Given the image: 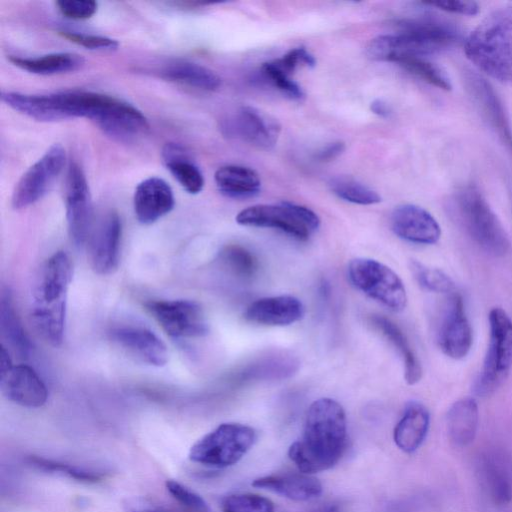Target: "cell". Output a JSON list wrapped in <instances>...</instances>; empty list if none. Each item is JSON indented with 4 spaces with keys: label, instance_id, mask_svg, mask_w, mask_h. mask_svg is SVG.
<instances>
[{
    "label": "cell",
    "instance_id": "6da1fadb",
    "mask_svg": "<svg viewBox=\"0 0 512 512\" xmlns=\"http://www.w3.org/2000/svg\"><path fill=\"white\" fill-rule=\"evenodd\" d=\"M347 442L346 414L331 398L314 401L306 415L301 438L288 450L289 458L307 474L333 467L341 458Z\"/></svg>",
    "mask_w": 512,
    "mask_h": 512
},
{
    "label": "cell",
    "instance_id": "7a4b0ae2",
    "mask_svg": "<svg viewBox=\"0 0 512 512\" xmlns=\"http://www.w3.org/2000/svg\"><path fill=\"white\" fill-rule=\"evenodd\" d=\"M72 264L63 251L55 252L42 266L32 301V319L42 338L54 347L62 344L65 332L68 289Z\"/></svg>",
    "mask_w": 512,
    "mask_h": 512
},
{
    "label": "cell",
    "instance_id": "3957f363",
    "mask_svg": "<svg viewBox=\"0 0 512 512\" xmlns=\"http://www.w3.org/2000/svg\"><path fill=\"white\" fill-rule=\"evenodd\" d=\"M464 52L485 74L512 84V6L489 13L466 37Z\"/></svg>",
    "mask_w": 512,
    "mask_h": 512
},
{
    "label": "cell",
    "instance_id": "277c9868",
    "mask_svg": "<svg viewBox=\"0 0 512 512\" xmlns=\"http://www.w3.org/2000/svg\"><path fill=\"white\" fill-rule=\"evenodd\" d=\"M449 210L468 236L486 253L501 257L510 250V240L490 205L472 184L458 189L450 198Z\"/></svg>",
    "mask_w": 512,
    "mask_h": 512
},
{
    "label": "cell",
    "instance_id": "5b68a950",
    "mask_svg": "<svg viewBox=\"0 0 512 512\" xmlns=\"http://www.w3.org/2000/svg\"><path fill=\"white\" fill-rule=\"evenodd\" d=\"M489 343L473 391L479 397L495 393L512 367V319L501 307L489 311Z\"/></svg>",
    "mask_w": 512,
    "mask_h": 512
},
{
    "label": "cell",
    "instance_id": "8992f818",
    "mask_svg": "<svg viewBox=\"0 0 512 512\" xmlns=\"http://www.w3.org/2000/svg\"><path fill=\"white\" fill-rule=\"evenodd\" d=\"M257 432L240 423H222L200 438L189 451L195 463L217 468L237 463L254 445Z\"/></svg>",
    "mask_w": 512,
    "mask_h": 512
},
{
    "label": "cell",
    "instance_id": "52a82bcc",
    "mask_svg": "<svg viewBox=\"0 0 512 512\" xmlns=\"http://www.w3.org/2000/svg\"><path fill=\"white\" fill-rule=\"evenodd\" d=\"M347 272L351 283L373 300L393 312L405 309L408 298L404 283L387 265L371 258H354Z\"/></svg>",
    "mask_w": 512,
    "mask_h": 512
},
{
    "label": "cell",
    "instance_id": "ba28073f",
    "mask_svg": "<svg viewBox=\"0 0 512 512\" xmlns=\"http://www.w3.org/2000/svg\"><path fill=\"white\" fill-rule=\"evenodd\" d=\"M236 222L244 226L274 228L300 240H306L320 225L311 209L291 203L259 204L240 211Z\"/></svg>",
    "mask_w": 512,
    "mask_h": 512
},
{
    "label": "cell",
    "instance_id": "9c48e42d",
    "mask_svg": "<svg viewBox=\"0 0 512 512\" xmlns=\"http://www.w3.org/2000/svg\"><path fill=\"white\" fill-rule=\"evenodd\" d=\"M65 163L63 146L58 143L50 146L17 182L12 194V207L23 209L43 198L63 171Z\"/></svg>",
    "mask_w": 512,
    "mask_h": 512
},
{
    "label": "cell",
    "instance_id": "30bf717a",
    "mask_svg": "<svg viewBox=\"0 0 512 512\" xmlns=\"http://www.w3.org/2000/svg\"><path fill=\"white\" fill-rule=\"evenodd\" d=\"M144 307L171 337L193 338L208 333L203 310L195 301L149 300L144 303Z\"/></svg>",
    "mask_w": 512,
    "mask_h": 512
},
{
    "label": "cell",
    "instance_id": "8fae6325",
    "mask_svg": "<svg viewBox=\"0 0 512 512\" xmlns=\"http://www.w3.org/2000/svg\"><path fill=\"white\" fill-rule=\"evenodd\" d=\"M65 206L69 236L76 246H82L92 231V204L85 174L76 162L68 166Z\"/></svg>",
    "mask_w": 512,
    "mask_h": 512
},
{
    "label": "cell",
    "instance_id": "7c38bea8",
    "mask_svg": "<svg viewBox=\"0 0 512 512\" xmlns=\"http://www.w3.org/2000/svg\"><path fill=\"white\" fill-rule=\"evenodd\" d=\"M444 312L437 331L441 351L449 358H465L473 345V330L462 296L455 291L447 295Z\"/></svg>",
    "mask_w": 512,
    "mask_h": 512
},
{
    "label": "cell",
    "instance_id": "4fadbf2b",
    "mask_svg": "<svg viewBox=\"0 0 512 512\" xmlns=\"http://www.w3.org/2000/svg\"><path fill=\"white\" fill-rule=\"evenodd\" d=\"M221 129L226 136L241 139L261 149L272 148L280 133L275 119L250 106L240 107L223 120Z\"/></svg>",
    "mask_w": 512,
    "mask_h": 512
},
{
    "label": "cell",
    "instance_id": "5bb4252c",
    "mask_svg": "<svg viewBox=\"0 0 512 512\" xmlns=\"http://www.w3.org/2000/svg\"><path fill=\"white\" fill-rule=\"evenodd\" d=\"M93 123L106 135L122 142H130L144 136L150 127L140 110L111 96Z\"/></svg>",
    "mask_w": 512,
    "mask_h": 512
},
{
    "label": "cell",
    "instance_id": "9a60e30c",
    "mask_svg": "<svg viewBox=\"0 0 512 512\" xmlns=\"http://www.w3.org/2000/svg\"><path fill=\"white\" fill-rule=\"evenodd\" d=\"M122 225L117 213L107 214L88 238L90 266L99 275L113 273L119 264Z\"/></svg>",
    "mask_w": 512,
    "mask_h": 512
},
{
    "label": "cell",
    "instance_id": "2e32d148",
    "mask_svg": "<svg viewBox=\"0 0 512 512\" xmlns=\"http://www.w3.org/2000/svg\"><path fill=\"white\" fill-rule=\"evenodd\" d=\"M477 474L481 486L496 505L512 501V463L501 450H484L477 460Z\"/></svg>",
    "mask_w": 512,
    "mask_h": 512
},
{
    "label": "cell",
    "instance_id": "e0dca14e",
    "mask_svg": "<svg viewBox=\"0 0 512 512\" xmlns=\"http://www.w3.org/2000/svg\"><path fill=\"white\" fill-rule=\"evenodd\" d=\"M391 228L399 238L414 244L433 245L441 237V227L433 215L414 204H402L393 210Z\"/></svg>",
    "mask_w": 512,
    "mask_h": 512
},
{
    "label": "cell",
    "instance_id": "ac0fdd59",
    "mask_svg": "<svg viewBox=\"0 0 512 512\" xmlns=\"http://www.w3.org/2000/svg\"><path fill=\"white\" fill-rule=\"evenodd\" d=\"M2 394L10 401L28 408L43 406L48 398L47 387L37 372L19 364L0 374Z\"/></svg>",
    "mask_w": 512,
    "mask_h": 512
},
{
    "label": "cell",
    "instance_id": "d6986e66",
    "mask_svg": "<svg viewBox=\"0 0 512 512\" xmlns=\"http://www.w3.org/2000/svg\"><path fill=\"white\" fill-rule=\"evenodd\" d=\"M304 313V305L297 297L278 295L260 298L249 304L244 318L264 326H288L301 320Z\"/></svg>",
    "mask_w": 512,
    "mask_h": 512
},
{
    "label": "cell",
    "instance_id": "ffe728a7",
    "mask_svg": "<svg viewBox=\"0 0 512 512\" xmlns=\"http://www.w3.org/2000/svg\"><path fill=\"white\" fill-rule=\"evenodd\" d=\"M174 204L175 199L170 185L159 177H149L141 181L135 189L134 212L142 224L156 222L168 214Z\"/></svg>",
    "mask_w": 512,
    "mask_h": 512
},
{
    "label": "cell",
    "instance_id": "44dd1931",
    "mask_svg": "<svg viewBox=\"0 0 512 512\" xmlns=\"http://www.w3.org/2000/svg\"><path fill=\"white\" fill-rule=\"evenodd\" d=\"M111 338L128 353L149 365L160 367L168 360L165 343L149 329L118 327L111 331Z\"/></svg>",
    "mask_w": 512,
    "mask_h": 512
},
{
    "label": "cell",
    "instance_id": "7402d4cb",
    "mask_svg": "<svg viewBox=\"0 0 512 512\" xmlns=\"http://www.w3.org/2000/svg\"><path fill=\"white\" fill-rule=\"evenodd\" d=\"M466 82L473 98L495 128L499 137L512 151V129L497 93L489 82L476 73H468Z\"/></svg>",
    "mask_w": 512,
    "mask_h": 512
},
{
    "label": "cell",
    "instance_id": "603a6c76",
    "mask_svg": "<svg viewBox=\"0 0 512 512\" xmlns=\"http://www.w3.org/2000/svg\"><path fill=\"white\" fill-rule=\"evenodd\" d=\"M252 486L295 501H307L322 493L320 481L307 473H284L259 477Z\"/></svg>",
    "mask_w": 512,
    "mask_h": 512
},
{
    "label": "cell",
    "instance_id": "cb8c5ba5",
    "mask_svg": "<svg viewBox=\"0 0 512 512\" xmlns=\"http://www.w3.org/2000/svg\"><path fill=\"white\" fill-rule=\"evenodd\" d=\"M479 409L473 397L455 401L446 416V430L449 441L458 448L469 446L477 435Z\"/></svg>",
    "mask_w": 512,
    "mask_h": 512
},
{
    "label": "cell",
    "instance_id": "d4e9b609",
    "mask_svg": "<svg viewBox=\"0 0 512 512\" xmlns=\"http://www.w3.org/2000/svg\"><path fill=\"white\" fill-rule=\"evenodd\" d=\"M430 414L418 401H411L395 426L393 438L399 449L406 453L416 451L426 438L429 430Z\"/></svg>",
    "mask_w": 512,
    "mask_h": 512
},
{
    "label": "cell",
    "instance_id": "484cf974",
    "mask_svg": "<svg viewBox=\"0 0 512 512\" xmlns=\"http://www.w3.org/2000/svg\"><path fill=\"white\" fill-rule=\"evenodd\" d=\"M162 159L176 181L190 194H198L204 187V177L192 161L185 147L178 143H166L162 149Z\"/></svg>",
    "mask_w": 512,
    "mask_h": 512
},
{
    "label": "cell",
    "instance_id": "4316f807",
    "mask_svg": "<svg viewBox=\"0 0 512 512\" xmlns=\"http://www.w3.org/2000/svg\"><path fill=\"white\" fill-rule=\"evenodd\" d=\"M370 323L399 353L404 365L406 383L409 385L418 383L422 378L421 363L403 331L392 320L382 315H372Z\"/></svg>",
    "mask_w": 512,
    "mask_h": 512
},
{
    "label": "cell",
    "instance_id": "83f0119b",
    "mask_svg": "<svg viewBox=\"0 0 512 512\" xmlns=\"http://www.w3.org/2000/svg\"><path fill=\"white\" fill-rule=\"evenodd\" d=\"M219 191L233 199L255 197L260 192L261 181L256 171L238 165L220 167L214 175Z\"/></svg>",
    "mask_w": 512,
    "mask_h": 512
},
{
    "label": "cell",
    "instance_id": "f1b7e54d",
    "mask_svg": "<svg viewBox=\"0 0 512 512\" xmlns=\"http://www.w3.org/2000/svg\"><path fill=\"white\" fill-rule=\"evenodd\" d=\"M158 73L165 80L204 91L217 90L221 85V79L214 71L190 61L170 62Z\"/></svg>",
    "mask_w": 512,
    "mask_h": 512
},
{
    "label": "cell",
    "instance_id": "f546056e",
    "mask_svg": "<svg viewBox=\"0 0 512 512\" xmlns=\"http://www.w3.org/2000/svg\"><path fill=\"white\" fill-rule=\"evenodd\" d=\"M16 67L37 75H55L74 72L84 64V59L75 53L59 52L39 57L9 56Z\"/></svg>",
    "mask_w": 512,
    "mask_h": 512
},
{
    "label": "cell",
    "instance_id": "4dcf8cb0",
    "mask_svg": "<svg viewBox=\"0 0 512 512\" xmlns=\"http://www.w3.org/2000/svg\"><path fill=\"white\" fill-rule=\"evenodd\" d=\"M1 332L20 358H28L31 350L29 338L16 314L11 298L5 295L1 300Z\"/></svg>",
    "mask_w": 512,
    "mask_h": 512
},
{
    "label": "cell",
    "instance_id": "1f68e13d",
    "mask_svg": "<svg viewBox=\"0 0 512 512\" xmlns=\"http://www.w3.org/2000/svg\"><path fill=\"white\" fill-rule=\"evenodd\" d=\"M331 191L339 198L354 204L373 205L381 201V196L357 180L338 176L329 183Z\"/></svg>",
    "mask_w": 512,
    "mask_h": 512
},
{
    "label": "cell",
    "instance_id": "d6a6232c",
    "mask_svg": "<svg viewBox=\"0 0 512 512\" xmlns=\"http://www.w3.org/2000/svg\"><path fill=\"white\" fill-rule=\"evenodd\" d=\"M409 267L415 280L424 289L446 296L456 291L455 283L442 270L429 267L416 260H411Z\"/></svg>",
    "mask_w": 512,
    "mask_h": 512
},
{
    "label": "cell",
    "instance_id": "836d02e7",
    "mask_svg": "<svg viewBox=\"0 0 512 512\" xmlns=\"http://www.w3.org/2000/svg\"><path fill=\"white\" fill-rule=\"evenodd\" d=\"M219 258L232 273L242 278H251L258 270L255 255L240 245L225 246L220 251Z\"/></svg>",
    "mask_w": 512,
    "mask_h": 512
},
{
    "label": "cell",
    "instance_id": "e575fe53",
    "mask_svg": "<svg viewBox=\"0 0 512 512\" xmlns=\"http://www.w3.org/2000/svg\"><path fill=\"white\" fill-rule=\"evenodd\" d=\"M27 462L39 470L66 475L85 483H96L101 479V476L93 471L39 456H29Z\"/></svg>",
    "mask_w": 512,
    "mask_h": 512
},
{
    "label": "cell",
    "instance_id": "d590c367",
    "mask_svg": "<svg viewBox=\"0 0 512 512\" xmlns=\"http://www.w3.org/2000/svg\"><path fill=\"white\" fill-rule=\"evenodd\" d=\"M410 73L418 76L431 85L449 91L452 86L447 75L426 58L413 57L399 62Z\"/></svg>",
    "mask_w": 512,
    "mask_h": 512
},
{
    "label": "cell",
    "instance_id": "8d00e7d4",
    "mask_svg": "<svg viewBox=\"0 0 512 512\" xmlns=\"http://www.w3.org/2000/svg\"><path fill=\"white\" fill-rule=\"evenodd\" d=\"M222 512H274L273 502L263 496L240 493L226 496L221 503Z\"/></svg>",
    "mask_w": 512,
    "mask_h": 512
},
{
    "label": "cell",
    "instance_id": "74e56055",
    "mask_svg": "<svg viewBox=\"0 0 512 512\" xmlns=\"http://www.w3.org/2000/svg\"><path fill=\"white\" fill-rule=\"evenodd\" d=\"M262 72L273 86L290 99L301 101L305 97L302 88L289 75L277 69L271 61L262 65Z\"/></svg>",
    "mask_w": 512,
    "mask_h": 512
},
{
    "label": "cell",
    "instance_id": "f35d334b",
    "mask_svg": "<svg viewBox=\"0 0 512 512\" xmlns=\"http://www.w3.org/2000/svg\"><path fill=\"white\" fill-rule=\"evenodd\" d=\"M59 34L70 42L90 50L112 51L119 46V43L115 39L106 36L72 31H60Z\"/></svg>",
    "mask_w": 512,
    "mask_h": 512
},
{
    "label": "cell",
    "instance_id": "ab89813d",
    "mask_svg": "<svg viewBox=\"0 0 512 512\" xmlns=\"http://www.w3.org/2000/svg\"><path fill=\"white\" fill-rule=\"evenodd\" d=\"M165 486L172 497L181 504L198 512H209V508L205 500L199 494L193 492L183 484L175 480H167L165 482Z\"/></svg>",
    "mask_w": 512,
    "mask_h": 512
},
{
    "label": "cell",
    "instance_id": "60d3db41",
    "mask_svg": "<svg viewBox=\"0 0 512 512\" xmlns=\"http://www.w3.org/2000/svg\"><path fill=\"white\" fill-rule=\"evenodd\" d=\"M55 4L64 17L72 20L89 19L98 7L94 0H59Z\"/></svg>",
    "mask_w": 512,
    "mask_h": 512
},
{
    "label": "cell",
    "instance_id": "b9f144b4",
    "mask_svg": "<svg viewBox=\"0 0 512 512\" xmlns=\"http://www.w3.org/2000/svg\"><path fill=\"white\" fill-rule=\"evenodd\" d=\"M271 63L283 73L290 75L297 66H314L316 59L304 47H298L290 50L281 58L271 61Z\"/></svg>",
    "mask_w": 512,
    "mask_h": 512
},
{
    "label": "cell",
    "instance_id": "7bdbcfd3",
    "mask_svg": "<svg viewBox=\"0 0 512 512\" xmlns=\"http://www.w3.org/2000/svg\"><path fill=\"white\" fill-rule=\"evenodd\" d=\"M423 4L436 7L446 12L469 16H473L477 14L479 11V6L474 1L438 0L431 2H423Z\"/></svg>",
    "mask_w": 512,
    "mask_h": 512
},
{
    "label": "cell",
    "instance_id": "ee69618b",
    "mask_svg": "<svg viewBox=\"0 0 512 512\" xmlns=\"http://www.w3.org/2000/svg\"><path fill=\"white\" fill-rule=\"evenodd\" d=\"M345 150V143L342 141L332 142L317 152L315 158L321 162H329L340 156Z\"/></svg>",
    "mask_w": 512,
    "mask_h": 512
},
{
    "label": "cell",
    "instance_id": "f6af8a7d",
    "mask_svg": "<svg viewBox=\"0 0 512 512\" xmlns=\"http://www.w3.org/2000/svg\"><path fill=\"white\" fill-rule=\"evenodd\" d=\"M371 111L379 117L387 118L391 114V109L387 103L381 99H376L370 104Z\"/></svg>",
    "mask_w": 512,
    "mask_h": 512
},
{
    "label": "cell",
    "instance_id": "bcb514c9",
    "mask_svg": "<svg viewBox=\"0 0 512 512\" xmlns=\"http://www.w3.org/2000/svg\"><path fill=\"white\" fill-rule=\"evenodd\" d=\"M309 512H339V505L336 503H325Z\"/></svg>",
    "mask_w": 512,
    "mask_h": 512
},
{
    "label": "cell",
    "instance_id": "7dc6e473",
    "mask_svg": "<svg viewBox=\"0 0 512 512\" xmlns=\"http://www.w3.org/2000/svg\"><path fill=\"white\" fill-rule=\"evenodd\" d=\"M130 512H168L159 509H132Z\"/></svg>",
    "mask_w": 512,
    "mask_h": 512
}]
</instances>
